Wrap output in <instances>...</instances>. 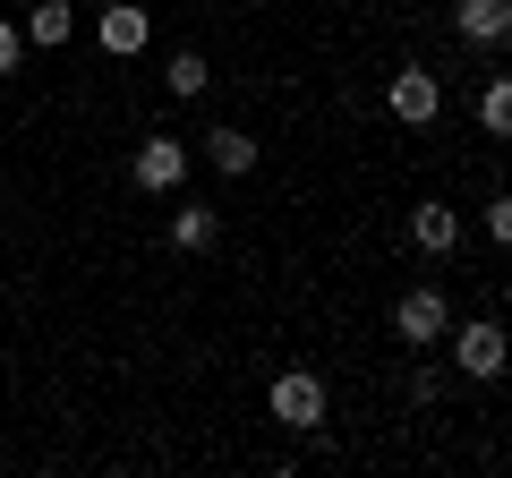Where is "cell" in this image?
<instances>
[{"label": "cell", "instance_id": "ba28073f", "mask_svg": "<svg viewBox=\"0 0 512 478\" xmlns=\"http://www.w3.org/2000/svg\"><path fill=\"white\" fill-rule=\"evenodd\" d=\"M18 35H26V43H43V52H60V43L77 35V9H69V0H35Z\"/></svg>", "mask_w": 512, "mask_h": 478}, {"label": "cell", "instance_id": "3957f363", "mask_svg": "<svg viewBox=\"0 0 512 478\" xmlns=\"http://www.w3.org/2000/svg\"><path fill=\"white\" fill-rule=\"evenodd\" d=\"M384 111L402 120V129H436V111H444V86H436V69H393V86H384Z\"/></svg>", "mask_w": 512, "mask_h": 478}, {"label": "cell", "instance_id": "4fadbf2b", "mask_svg": "<svg viewBox=\"0 0 512 478\" xmlns=\"http://www.w3.org/2000/svg\"><path fill=\"white\" fill-rule=\"evenodd\" d=\"M478 129L512 137V86H504V77H487V94H478Z\"/></svg>", "mask_w": 512, "mask_h": 478}, {"label": "cell", "instance_id": "8992f818", "mask_svg": "<svg viewBox=\"0 0 512 478\" xmlns=\"http://www.w3.org/2000/svg\"><path fill=\"white\" fill-rule=\"evenodd\" d=\"M444 342H453V368L461 376H478V385H487V376H504V325H495V316H470V325H444Z\"/></svg>", "mask_w": 512, "mask_h": 478}, {"label": "cell", "instance_id": "52a82bcc", "mask_svg": "<svg viewBox=\"0 0 512 478\" xmlns=\"http://www.w3.org/2000/svg\"><path fill=\"white\" fill-rule=\"evenodd\" d=\"M410 239H419L427 257H453V248H461V214H453V205H436V197L410 205Z\"/></svg>", "mask_w": 512, "mask_h": 478}, {"label": "cell", "instance_id": "5b68a950", "mask_svg": "<svg viewBox=\"0 0 512 478\" xmlns=\"http://www.w3.org/2000/svg\"><path fill=\"white\" fill-rule=\"evenodd\" d=\"M94 43H103L111 60H137L154 43V9H137V0H103V9H94Z\"/></svg>", "mask_w": 512, "mask_h": 478}, {"label": "cell", "instance_id": "5bb4252c", "mask_svg": "<svg viewBox=\"0 0 512 478\" xmlns=\"http://www.w3.org/2000/svg\"><path fill=\"white\" fill-rule=\"evenodd\" d=\"M478 222H487V239L504 248V239H512V197H487V205H478Z\"/></svg>", "mask_w": 512, "mask_h": 478}, {"label": "cell", "instance_id": "277c9868", "mask_svg": "<svg viewBox=\"0 0 512 478\" xmlns=\"http://www.w3.org/2000/svg\"><path fill=\"white\" fill-rule=\"evenodd\" d=\"M128 180L146 188V197H171V188L188 180V146H180V137H163V129L137 137V154H128Z\"/></svg>", "mask_w": 512, "mask_h": 478}, {"label": "cell", "instance_id": "8fae6325", "mask_svg": "<svg viewBox=\"0 0 512 478\" xmlns=\"http://www.w3.org/2000/svg\"><path fill=\"white\" fill-rule=\"evenodd\" d=\"M214 239H222V214H214V205L188 197L180 214H171V248H188V257H197V248H214Z\"/></svg>", "mask_w": 512, "mask_h": 478}, {"label": "cell", "instance_id": "6da1fadb", "mask_svg": "<svg viewBox=\"0 0 512 478\" xmlns=\"http://www.w3.org/2000/svg\"><path fill=\"white\" fill-rule=\"evenodd\" d=\"M265 419L291 427V436H316V427H325V376L316 368H282L274 393H265Z\"/></svg>", "mask_w": 512, "mask_h": 478}, {"label": "cell", "instance_id": "7a4b0ae2", "mask_svg": "<svg viewBox=\"0 0 512 478\" xmlns=\"http://www.w3.org/2000/svg\"><path fill=\"white\" fill-rule=\"evenodd\" d=\"M444 325H453V299H444L436 282H410V291L393 299V342L436 350V342H444Z\"/></svg>", "mask_w": 512, "mask_h": 478}, {"label": "cell", "instance_id": "9a60e30c", "mask_svg": "<svg viewBox=\"0 0 512 478\" xmlns=\"http://www.w3.org/2000/svg\"><path fill=\"white\" fill-rule=\"evenodd\" d=\"M18 60H26V35L9 18H0V77H18Z\"/></svg>", "mask_w": 512, "mask_h": 478}, {"label": "cell", "instance_id": "7c38bea8", "mask_svg": "<svg viewBox=\"0 0 512 478\" xmlns=\"http://www.w3.org/2000/svg\"><path fill=\"white\" fill-rule=\"evenodd\" d=\"M163 86H171V94H180V103H197V94H205V86H214V69H205V60H197V52H171V69H163Z\"/></svg>", "mask_w": 512, "mask_h": 478}, {"label": "cell", "instance_id": "9c48e42d", "mask_svg": "<svg viewBox=\"0 0 512 478\" xmlns=\"http://www.w3.org/2000/svg\"><path fill=\"white\" fill-rule=\"evenodd\" d=\"M453 26H461L470 43H504V35H512V0H461Z\"/></svg>", "mask_w": 512, "mask_h": 478}, {"label": "cell", "instance_id": "30bf717a", "mask_svg": "<svg viewBox=\"0 0 512 478\" xmlns=\"http://www.w3.org/2000/svg\"><path fill=\"white\" fill-rule=\"evenodd\" d=\"M205 163L231 171V180H248V171H256V137L248 129H205Z\"/></svg>", "mask_w": 512, "mask_h": 478}]
</instances>
